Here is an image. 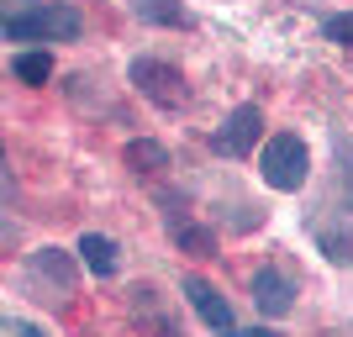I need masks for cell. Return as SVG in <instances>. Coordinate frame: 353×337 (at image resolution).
Returning a JSON list of instances; mask_svg holds the SVG:
<instances>
[{"label": "cell", "instance_id": "cell-1", "mask_svg": "<svg viewBox=\"0 0 353 337\" xmlns=\"http://www.w3.org/2000/svg\"><path fill=\"white\" fill-rule=\"evenodd\" d=\"M85 16L69 0H0V43H74Z\"/></svg>", "mask_w": 353, "mask_h": 337}, {"label": "cell", "instance_id": "cell-9", "mask_svg": "<svg viewBox=\"0 0 353 337\" xmlns=\"http://www.w3.org/2000/svg\"><path fill=\"white\" fill-rule=\"evenodd\" d=\"M74 253H79V264H85L95 279H111V274H117V253H121V248H117L105 232H85Z\"/></svg>", "mask_w": 353, "mask_h": 337}, {"label": "cell", "instance_id": "cell-15", "mask_svg": "<svg viewBox=\"0 0 353 337\" xmlns=\"http://www.w3.org/2000/svg\"><path fill=\"white\" fill-rule=\"evenodd\" d=\"M11 74L21 79V85H48V79H53V59H48L43 48H32V53H16Z\"/></svg>", "mask_w": 353, "mask_h": 337}, {"label": "cell", "instance_id": "cell-16", "mask_svg": "<svg viewBox=\"0 0 353 337\" xmlns=\"http://www.w3.org/2000/svg\"><path fill=\"white\" fill-rule=\"evenodd\" d=\"M327 43H338V48H353V11H338L332 21H327Z\"/></svg>", "mask_w": 353, "mask_h": 337}, {"label": "cell", "instance_id": "cell-14", "mask_svg": "<svg viewBox=\"0 0 353 337\" xmlns=\"http://www.w3.org/2000/svg\"><path fill=\"white\" fill-rule=\"evenodd\" d=\"M332 153H338V201L353 211V132H332Z\"/></svg>", "mask_w": 353, "mask_h": 337}, {"label": "cell", "instance_id": "cell-13", "mask_svg": "<svg viewBox=\"0 0 353 337\" xmlns=\"http://www.w3.org/2000/svg\"><path fill=\"white\" fill-rule=\"evenodd\" d=\"M316 248H322L327 264L353 269V227H322V232H316Z\"/></svg>", "mask_w": 353, "mask_h": 337}, {"label": "cell", "instance_id": "cell-8", "mask_svg": "<svg viewBox=\"0 0 353 337\" xmlns=\"http://www.w3.org/2000/svg\"><path fill=\"white\" fill-rule=\"evenodd\" d=\"M32 274L37 279H53V290L59 295H69L74 290V279H79V264H74V253H63V248H43V253H32Z\"/></svg>", "mask_w": 353, "mask_h": 337}, {"label": "cell", "instance_id": "cell-19", "mask_svg": "<svg viewBox=\"0 0 353 337\" xmlns=\"http://www.w3.org/2000/svg\"><path fill=\"white\" fill-rule=\"evenodd\" d=\"M11 237H16V227H11L6 216H0V243H11Z\"/></svg>", "mask_w": 353, "mask_h": 337}, {"label": "cell", "instance_id": "cell-3", "mask_svg": "<svg viewBox=\"0 0 353 337\" xmlns=\"http://www.w3.org/2000/svg\"><path fill=\"white\" fill-rule=\"evenodd\" d=\"M127 79H132V85L143 90V95L159 105V111H179V105L190 101V90H185V74H179L174 63H163V59H132Z\"/></svg>", "mask_w": 353, "mask_h": 337}, {"label": "cell", "instance_id": "cell-6", "mask_svg": "<svg viewBox=\"0 0 353 337\" xmlns=\"http://www.w3.org/2000/svg\"><path fill=\"white\" fill-rule=\"evenodd\" d=\"M127 311H132V322L143 327L148 337H185L179 316L169 311V300H163L153 285H132V290H127Z\"/></svg>", "mask_w": 353, "mask_h": 337}, {"label": "cell", "instance_id": "cell-2", "mask_svg": "<svg viewBox=\"0 0 353 337\" xmlns=\"http://www.w3.org/2000/svg\"><path fill=\"white\" fill-rule=\"evenodd\" d=\"M259 169H264L269 190H301L311 174V147L295 132H274L264 143V153H259Z\"/></svg>", "mask_w": 353, "mask_h": 337}, {"label": "cell", "instance_id": "cell-10", "mask_svg": "<svg viewBox=\"0 0 353 337\" xmlns=\"http://www.w3.org/2000/svg\"><path fill=\"white\" fill-rule=\"evenodd\" d=\"M121 159H127V169H132V174H159V169H169V147L153 143V137H132Z\"/></svg>", "mask_w": 353, "mask_h": 337}, {"label": "cell", "instance_id": "cell-4", "mask_svg": "<svg viewBox=\"0 0 353 337\" xmlns=\"http://www.w3.org/2000/svg\"><path fill=\"white\" fill-rule=\"evenodd\" d=\"M259 132H264V111H259V105H237L232 116L211 132V153H221V159H248Z\"/></svg>", "mask_w": 353, "mask_h": 337}, {"label": "cell", "instance_id": "cell-7", "mask_svg": "<svg viewBox=\"0 0 353 337\" xmlns=\"http://www.w3.org/2000/svg\"><path fill=\"white\" fill-rule=\"evenodd\" d=\"M253 306L264 316H290L295 311V279L280 269H253Z\"/></svg>", "mask_w": 353, "mask_h": 337}, {"label": "cell", "instance_id": "cell-17", "mask_svg": "<svg viewBox=\"0 0 353 337\" xmlns=\"http://www.w3.org/2000/svg\"><path fill=\"white\" fill-rule=\"evenodd\" d=\"M16 174H11V163H6V147H0V201H16Z\"/></svg>", "mask_w": 353, "mask_h": 337}, {"label": "cell", "instance_id": "cell-12", "mask_svg": "<svg viewBox=\"0 0 353 337\" xmlns=\"http://www.w3.org/2000/svg\"><path fill=\"white\" fill-rule=\"evenodd\" d=\"M132 11L143 16L148 27H190V11L179 0H132Z\"/></svg>", "mask_w": 353, "mask_h": 337}, {"label": "cell", "instance_id": "cell-5", "mask_svg": "<svg viewBox=\"0 0 353 337\" xmlns=\"http://www.w3.org/2000/svg\"><path fill=\"white\" fill-rule=\"evenodd\" d=\"M185 300L195 306V316L211 327L216 337H237V316H232V306H227V295L211 285V279H201V274H185Z\"/></svg>", "mask_w": 353, "mask_h": 337}, {"label": "cell", "instance_id": "cell-11", "mask_svg": "<svg viewBox=\"0 0 353 337\" xmlns=\"http://www.w3.org/2000/svg\"><path fill=\"white\" fill-rule=\"evenodd\" d=\"M163 221H169V232H174V243H179V253H216V237H211V227H195V221H185V216H169L163 211Z\"/></svg>", "mask_w": 353, "mask_h": 337}, {"label": "cell", "instance_id": "cell-18", "mask_svg": "<svg viewBox=\"0 0 353 337\" xmlns=\"http://www.w3.org/2000/svg\"><path fill=\"white\" fill-rule=\"evenodd\" d=\"M237 337H280V332H274V327H243Z\"/></svg>", "mask_w": 353, "mask_h": 337}]
</instances>
